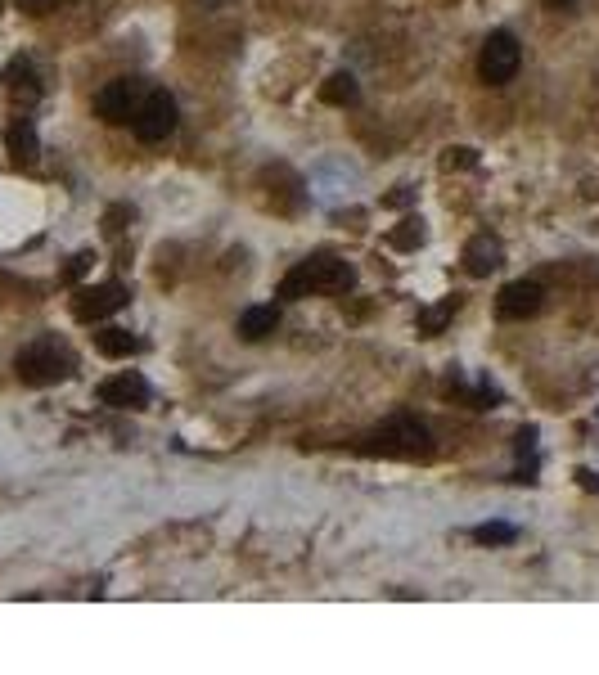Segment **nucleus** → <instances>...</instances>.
I'll return each instance as SVG.
<instances>
[{
    "label": "nucleus",
    "mask_w": 599,
    "mask_h": 675,
    "mask_svg": "<svg viewBox=\"0 0 599 675\" xmlns=\"http://www.w3.org/2000/svg\"><path fill=\"white\" fill-rule=\"evenodd\" d=\"M361 455H388V459H424L433 450L428 428L415 414H392L383 428H374L370 437H361Z\"/></svg>",
    "instance_id": "1"
},
{
    "label": "nucleus",
    "mask_w": 599,
    "mask_h": 675,
    "mask_svg": "<svg viewBox=\"0 0 599 675\" xmlns=\"http://www.w3.org/2000/svg\"><path fill=\"white\" fill-rule=\"evenodd\" d=\"M356 284V270L338 257H311L302 266H293L280 284V297H311V293H347Z\"/></svg>",
    "instance_id": "2"
},
{
    "label": "nucleus",
    "mask_w": 599,
    "mask_h": 675,
    "mask_svg": "<svg viewBox=\"0 0 599 675\" xmlns=\"http://www.w3.org/2000/svg\"><path fill=\"white\" fill-rule=\"evenodd\" d=\"M14 369H19V378L28 387H55V383H64V378H73L77 360L59 338H37L19 351Z\"/></svg>",
    "instance_id": "3"
},
{
    "label": "nucleus",
    "mask_w": 599,
    "mask_h": 675,
    "mask_svg": "<svg viewBox=\"0 0 599 675\" xmlns=\"http://www.w3.org/2000/svg\"><path fill=\"white\" fill-rule=\"evenodd\" d=\"M518 63H523V45H518L509 32H491L487 41H482L478 72H482L487 86H505V81H514Z\"/></svg>",
    "instance_id": "4"
},
{
    "label": "nucleus",
    "mask_w": 599,
    "mask_h": 675,
    "mask_svg": "<svg viewBox=\"0 0 599 675\" xmlns=\"http://www.w3.org/2000/svg\"><path fill=\"white\" fill-rule=\"evenodd\" d=\"M131 131H136L145 144L167 140V135L176 131V99L167 95V90H145L136 117H131Z\"/></svg>",
    "instance_id": "5"
},
{
    "label": "nucleus",
    "mask_w": 599,
    "mask_h": 675,
    "mask_svg": "<svg viewBox=\"0 0 599 675\" xmlns=\"http://www.w3.org/2000/svg\"><path fill=\"white\" fill-rule=\"evenodd\" d=\"M140 99H145V90H140L136 77H118L109 81V86L95 95V113L104 117V122H131L140 108Z\"/></svg>",
    "instance_id": "6"
},
{
    "label": "nucleus",
    "mask_w": 599,
    "mask_h": 675,
    "mask_svg": "<svg viewBox=\"0 0 599 675\" xmlns=\"http://www.w3.org/2000/svg\"><path fill=\"white\" fill-rule=\"evenodd\" d=\"M122 306H127V288L122 284H95V288H82V293L73 297V315L86 324L104 320V315L122 311Z\"/></svg>",
    "instance_id": "7"
},
{
    "label": "nucleus",
    "mask_w": 599,
    "mask_h": 675,
    "mask_svg": "<svg viewBox=\"0 0 599 675\" xmlns=\"http://www.w3.org/2000/svg\"><path fill=\"white\" fill-rule=\"evenodd\" d=\"M545 302V288L532 284V279H514V284L500 288V302L496 311L505 315V320H527V315H536Z\"/></svg>",
    "instance_id": "8"
},
{
    "label": "nucleus",
    "mask_w": 599,
    "mask_h": 675,
    "mask_svg": "<svg viewBox=\"0 0 599 675\" xmlns=\"http://www.w3.org/2000/svg\"><path fill=\"white\" fill-rule=\"evenodd\" d=\"M100 401L113 405V410H140L149 401V383L140 374H118V378H104L100 383Z\"/></svg>",
    "instance_id": "9"
},
{
    "label": "nucleus",
    "mask_w": 599,
    "mask_h": 675,
    "mask_svg": "<svg viewBox=\"0 0 599 675\" xmlns=\"http://www.w3.org/2000/svg\"><path fill=\"white\" fill-rule=\"evenodd\" d=\"M5 149H10V158L19 162V167H32L41 153V140H37V126H32V117H14L10 126H5Z\"/></svg>",
    "instance_id": "10"
},
{
    "label": "nucleus",
    "mask_w": 599,
    "mask_h": 675,
    "mask_svg": "<svg viewBox=\"0 0 599 675\" xmlns=\"http://www.w3.org/2000/svg\"><path fill=\"white\" fill-rule=\"evenodd\" d=\"M464 266H469V275H491V270L505 266V248H500V239H491V234H473L469 248H464Z\"/></svg>",
    "instance_id": "11"
},
{
    "label": "nucleus",
    "mask_w": 599,
    "mask_h": 675,
    "mask_svg": "<svg viewBox=\"0 0 599 675\" xmlns=\"http://www.w3.org/2000/svg\"><path fill=\"white\" fill-rule=\"evenodd\" d=\"M275 324H280V311H275V306H248V311L239 315V333H244L248 342H262L266 333H275Z\"/></svg>",
    "instance_id": "12"
},
{
    "label": "nucleus",
    "mask_w": 599,
    "mask_h": 675,
    "mask_svg": "<svg viewBox=\"0 0 599 675\" xmlns=\"http://www.w3.org/2000/svg\"><path fill=\"white\" fill-rule=\"evenodd\" d=\"M320 99H325V104H334V108H347V104H356V99H361V86H356L352 72H334V77L320 86Z\"/></svg>",
    "instance_id": "13"
},
{
    "label": "nucleus",
    "mask_w": 599,
    "mask_h": 675,
    "mask_svg": "<svg viewBox=\"0 0 599 675\" xmlns=\"http://www.w3.org/2000/svg\"><path fill=\"white\" fill-rule=\"evenodd\" d=\"M95 347H100L104 356H113V360H118V356H131V351H140V342L131 338L127 329H113V324H109V329H100V333H95Z\"/></svg>",
    "instance_id": "14"
},
{
    "label": "nucleus",
    "mask_w": 599,
    "mask_h": 675,
    "mask_svg": "<svg viewBox=\"0 0 599 675\" xmlns=\"http://www.w3.org/2000/svg\"><path fill=\"white\" fill-rule=\"evenodd\" d=\"M455 306H460V297H446V302H442V306H433V311H419V333H424V338L442 333V329H446V320L455 315Z\"/></svg>",
    "instance_id": "15"
},
{
    "label": "nucleus",
    "mask_w": 599,
    "mask_h": 675,
    "mask_svg": "<svg viewBox=\"0 0 599 675\" xmlns=\"http://www.w3.org/2000/svg\"><path fill=\"white\" fill-rule=\"evenodd\" d=\"M518 531L509 527V522H482V527H473V540L478 545H509Z\"/></svg>",
    "instance_id": "16"
},
{
    "label": "nucleus",
    "mask_w": 599,
    "mask_h": 675,
    "mask_svg": "<svg viewBox=\"0 0 599 675\" xmlns=\"http://www.w3.org/2000/svg\"><path fill=\"white\" fill-rule=\"evenodd\" d=\"M388 243H392V248H419V243H424V221H415V216H410V221H401V230H392Z\"/></svg>",
    "instance_id": "17"
},
{
    "label": "nucleus",
    "mask_w": 599,
    "mask_h": 675,
    "mask_svg": "<svg viewBox=\"0 0 599 675\" xmlns=\"http://www.w3.org/2000/svg\"><path fill=\"white\" fill-rule=\"evenodd\" d=\"M86 270H91V252H77V257H73V261H68L64 279H68V284H73V279H82V275H86Z\"/></svg>",
    "instance_id": "18"
},
{
    "label": "nucleus",
    "mask_w": 599,
    "mask_h": 675,
    "mask_svg": "<svg viewBox=\"0 0 599 675\" xmlns=\"http://www.w3.org/2000/svg\"><path fill=\"white\" fill-rule=\"evenodd\" d=\"M64 0H19L23 14H50V9H59Z\"/></svg>",
    "instance_id": "19"
},
{
    "label": "nucleus",
    "mask_w": 599,
    "mask_h": 675,
    "mask_svg": "<svg viewBox=\"0 0 599 675\" xmlns=\"http://www.w3.org/2000/svg\"><path fill=\"white\" fill-rule=\"evenodd\" d=\"M473 162H478L473 158V149H451L446 153V167H473Z\"/></svg>",
    "instance_id": "20"
},
{
    "label": "nucleus",
    "mask_w": 599,
    "mask_h": 675,
    "mask_svg": "<svg viewBox=\"0 0 599 675\" xmlns=\"http://www.w3.org/2000/svg\"><path fill=\"white\" fill-rule=\"evenodd\" d=\"M545 5H550V9H572L577 0H545Z\"/></svg>",
    "instance_id": "21"
},
{
    "label": "nucleus",
    "mask_w": 599,
    "mask_h": 675,
    "mask_svg": "<svg viewBox=\"0 0 599 675\" xmlns=\"http://www.w3.org/2000/svg\"><path fill=\"white\" fill-rule=\"evenodd\" d=\"M0 5H5V0H0Z\"/></svg>",
    "instance_id": "22"
},
{
    "label": "nucleus",
    "mask_w": 599,
    "mask_h": 675,
    "mask_svg": "<svg viewBox=\"0 0 599 675\" xmlns=\"http://www.w3.org/2000/svg\"><path fill=\"white\" fill-rule=\"evenodd\" d=\"M64 5H68V0H64Z\"/></svg>",
    "instance_id": "23"
}]
</instances>
